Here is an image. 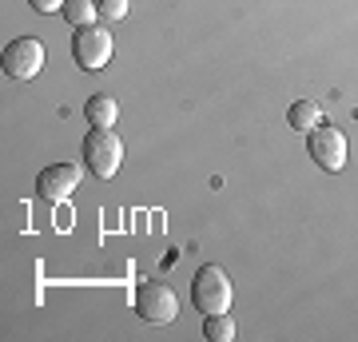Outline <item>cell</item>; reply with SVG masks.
<instances>
[{
    "instance_id": "1",
    "label": "cell",
    "mask_w": 358,
    "mask_h": 342,
    "mask_svg": "<svg viewBox=\"0 0 358 342\" xmlns=\"http://www.w3.org/2000/svg\"><path fill=\"white\" fill-rule=\"evenodd\" d=\"M231 299H235V287H231V275L219 263H207L195 271L192 279V303L199 315H227Z\"/></svg>"
},
{
    "instance_id": "2",
    "label": "cell",
    "mask_w": 358,
    "mask_h": 342,
    "mask_svg": "<svg viewBox=\"0 0 358 342\" xmlns=\"http://www.w3.org/2000/svg\"><path fill=\"white\" fill-rule=\"evenodd\" d=\"M80 155H84V167L96 179H112L120 171V164H124V143H120V136L112 127H88Z\"/></svg>"
},
{
    "instance_id": "3",
    "label": "cell",
    "mask_w": 358,
    "mask_h": 342,
    "mask_svg": "<svg viewBox=\"0 0 358 342\" xmlns=\"http://www.w3.org/2000/svg\"><path fill=\"white\" fill-rule=\"evenodd\" d=\"M307 155L322 167V171H343L346 155H350V143H346L343 127L319 124L315 131H307Z\"/></svg>"
},
{
    "instance_id": "4",
    "label": "cell",
    "mask_w": 358,
    "mask_h": 342,
    "mask_svg": "<svg viewBox=\"0 0 358 342\" xmlns=\"http://www.w3.org/2000/svg\"><path fill=\"white\" fill-rule=\"evenodd\" d=\"M136 315L143 322H155V327H164V322H176L179 318V299L176 291L167 287V283H143L140 291H136Z\"/></svg>"
},
{
    "instance_id": "5",
    "label": "cell",
    "mask_w": 358,
    "mask_h": 342,
    "mask_svg": "<svg viewBox=\"0 0 358 342\" xmlns=\"http://www.w3.org/2000/svg\"><path fill=\"white\" fill-rule=\"evenodd\" d=\"M72 56L84 72H100L103 64L112 60V32L103 24H88V28H76L72 36Z\"/></svg>"
},
{
    "instance_id": "6",
    "label": "cell",
    "mask_w": 358,
    "mask_h": 342,
    "mask_svg": "<svg viewBox=\"0 0 358 342\" xmlns=\"http://www.w3.org/2000/svg\"><path fill=\"white\" fill-rule=\"evenodd\" d=\"M0 64H4V76H13V80H36L40 68H44V44H40V40H32V36H20V40H13V44L4 48Z\"/></svg>"
},
{
    "instance_id": "7",
    "label": "cell",
    "mask_w": 358,
    "mask_h": 342,
    "mask_svg": "<svg viewBox=\"0 0 358 342\" xmlns=\"http://www.w3.org/2000/svg\"><path fill=\"white\" fill-rule=\"evenodd\" d=\"M76 183H80V164H52L36 176V191L52 203L68 199V195L76 191Z\"/></svg>"
},
{
    "instance_id": "8",
    "label": "cell",
    "mask_w": 358,
    "mask_h": 342,
    "mask_svg": "<svg viewBox=\"0 0 358 342\" xmlns=\"http://www.w3.org/2000/svg\"><path fill=\"white\" fill-rule=\"evenodd\" d=\"M84 120H88V127H115V120H120V104L112 100V96H88V104H84Z\"/></svg>"
},
{
    "instance_id": "9",
    "label": "cell",
    "mask_w": 358,
    "mask_h": 342,
    "mask_svg": "<svg viewBox=\"0 0 358 342\" xmlns=\"http://www.w3.org/2000/svg\"><path fill=\"white\" fill-rule=\"evenodd\" d=\"M287 124H291L294 131H315V127L322 124V108L315 100H294L291 108H287Z\"/></svg>"
},
{
    "instance_id": "10",
    "label": "cell",
    "mask_w": 358,
    "mask_h": 342,
    "mask_svg": "<svg viewBox=\"0 0 358 342\" xmlns=\"http://www.w3.org/2000/svg\"><path fill=\"white\" fill-rule=\"evenodd\" d=\"M72 28H88V24H100V8H96V0H64V8H60Z\"/></svg>"
},
{
    "instance_id": "11",
    "label": "cell",
    "mask_w": 358,
    "mask_h": 342,
    "mask_svg": "<svg viewBox=\"0 0 358 342\" xmlns=\"http://www.w3.org/2000/svg\"><path fill=\"white\" fill-rule=\"evenodd\" d=\"M203 339L207 342H231V339H235V318H231V311H227V315H207Z\"/></svg>"
},
{
    "instance_id": "12",
    "label": "cell",
    "mask_w": 358,
    "mask_h": 342,
    "mask_svg": "<svg viewBox=\"0 0 358 342\" xmlns=\"http://www.w3.org/2000/svg\"><path fill=\"white\" fill-rule=\"evenodd\" d=\"M96 8H100L103 24H115V20H124V16H128V0H96Z\"/></svg>"
},
{
    "instance_id": "13",
    "label": "cell",
    "mask_w": 358,
    "mask_h": 342,
    "mask_svg": "<svg viewBox=\"0 0 358 342\" xmlns=\"http://www.w3.org/2000/svg\"><path fill=\"white\" fill-rule=\"evenodd\" d=\"M28 8H36L40 16H44V13H60V8H64V0H28Z\"/></svg>"
}]
</instances>
